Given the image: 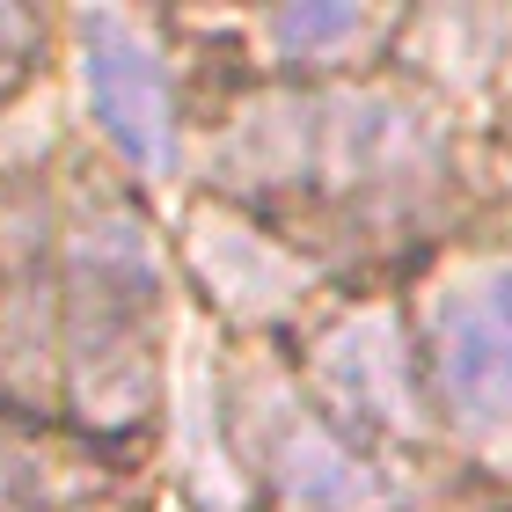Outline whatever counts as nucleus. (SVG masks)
Here are the masks:
<instances>
[{
    "label": "nucleus",
    "mask_w": 512,
    "mask_h": 512,
    "mask_svg": "<svg viewBox=\"0 0 512 512\" xmlns=\"http://www.w3.org/2000/svg\"><path fill=\"white\" fill-rule=\"evenodd\" d=\"M264 469L278 483V498H286V512H388V498H395L388 476L359 454V439L330 425L322 410L278 417Z\"/></svg>",
    "instance_id": "obj_5"
},
{
    "label": "nucleus",
    "mask_w": 512,
    "mask_h": 512,
    "mask_svg": "<svg viewBox=\"0 0 512 512\" xmlns=\"http://www.w3.org/2000/svg\"><path fill=\"white\" fill-rule=\"evenodd\" d=\"M154 242L125 205H96L66 235V337H74V395L96 403L103 374L147 366L154 322Z\"/></svg>",
    "instance_id": "obj_2"
},
{
    "label": "nucleus",
    "mask_w": 512,
    "mask_h": 512,
    "mask_svg": "<svg viewBox=\"0 0 512 512\" xmlns=\"http://www.w3.org/2000/svg\"><path fill=\"white\" fill-rule=\"evenodd\" d=\"M264 30L278 37V59H293V66H344V59H359L388 22L359 15V8H286V15H271Z\"/></svg>",
    "instance_id": "obj_6"
},
{
    "label": "nucleus",
    "mask_w": 512,
    "mask_h": 512,
    "mask_svg": "<svg viewBox=\"0 0 512 512\" xmlns=\"http://www.w3.org/2000/svg\"><path fill=\"white\" fill-rule=\"evenodd\" d=\"M30 59H37V22L15 15V8H0V96L30 74Z\"/></svg>",
    "instance_id": "obj_7"
},
{
    "label": "nucleus",
    "mask_w": 512,
    "mask_h": 512,
    "mask_svg": "<svg viewBox=\"0 0 512 512\" xmlns=\"http://www.w3.org/2000/svg\"><path fill=\"white\" fill-rule=\"evenodd\" d=\"M315 388L322 417L344 432H417L425 425V366H417V337L395 315H352L315 344Z\"/></svg>",
    "instance_id": "obj_4"
},
{
    "label": "nucleus",
    "mask_w": 512,
    "mask_h": 512,
    "mask_svg": "<svg viewBox=\"0 0 512 512\" xmlns=\"http://www.w3.org/2000/svg\"><path fill=\"white\" fill-rule=\"evenodd\" d=\"M425 403L476 454L512 461V249L469 256L417 308Z\"/></svg>",
    "instance_id": "obj_1"
},
{
    "label": "nucleus",
    "mask_w": 512,
    "mask_h": 512,
    "mask_svg": "<svg viewBox=\"0 0 512 512\" xmlns=\"http://www.w3.org/2000/svg\"><path fill=\"white\" fill-rule=\"evenodd\" d=\"M81 96L88 118L110 139L139 183H169L183 161V118H176V81L169 52L139 15H81Z\"/></svg>",
    "instance_id": "obj_3"
}]
</instances>
